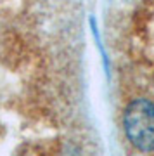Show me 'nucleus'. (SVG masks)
<instances>
[{"label": "nucleus", "mask_w": 154, "mask_h": 156, "mask_svg": "<svg viewBox=\"0 0 154 156\" xmlns=\"http://www.w3.org/2000/svg\"><path fill=\"white\" fill-rule=\"evenodd\" d=\"M123 128L133 147L144 153L154 151V102L132 101L123 115Z\"/></svg>", "instance_id": "obj_1"}]
</instances>
